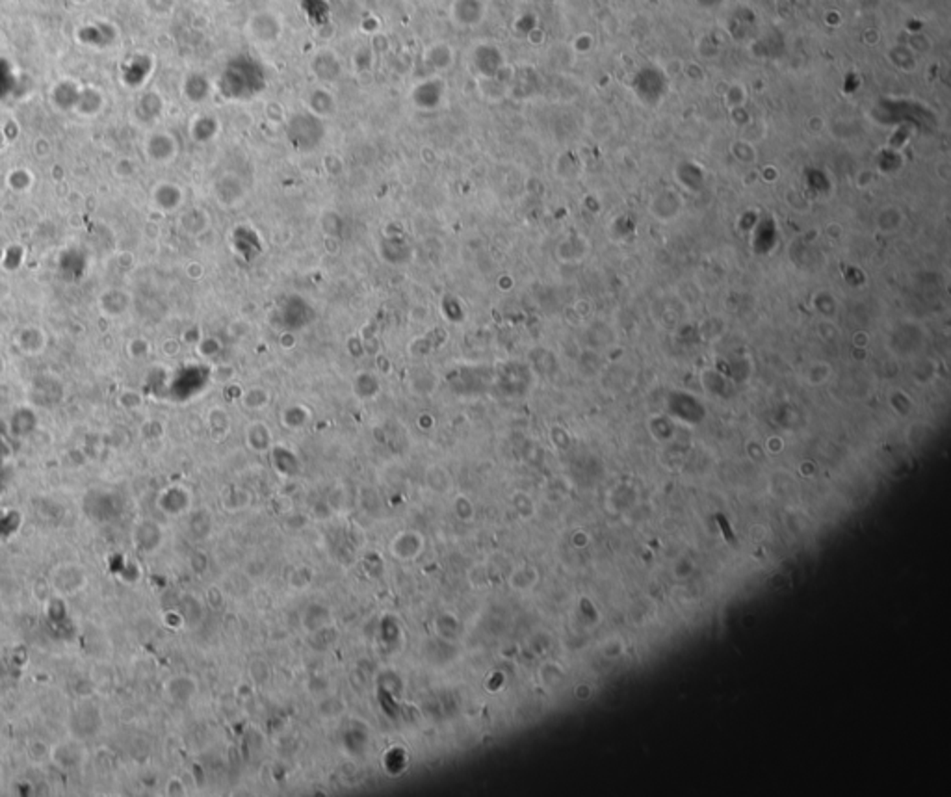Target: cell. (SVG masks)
Listing matches in <instances>:
<instances>
[{"mask_svg": "<svg viewBox=\"0 0 951 797\" xmlns=\"http://www.w3.org/2000/svg\"><path fill=\"white\" fill-rule=\"evenodd\" d=\"M52 584L61 593H77L86 586V575L78 565H61L54 570Z\"/></svg>", "mask_w": 951, "mask_h": 797, "instance_id": "obj_1", "label": "cell"}, {"mask_svg": "<svg viewBox=\"0 0 951 797\" xmlns=\"http://www.w3.org/2000/svg\"><path fill=\"white\" fill-rule=\"evenodd\" d=\"M49 754H50L49 745L43 742H39V740H36V742H32L28 745V759L32 760V762H36V764L43 762Z\"/></svg>", "mask_w": 951, "mask_h": 797, "instance_id": "obj_2", "label": "cell"}]
</instances>
